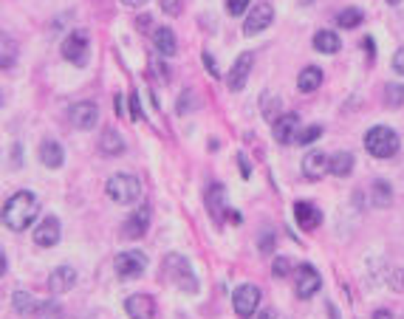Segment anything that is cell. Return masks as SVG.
<instances>
[{
    "label": "cell",
    "instance_id": "obj_1",
    "mask_svg": "<svg viewBox=\"0 0 404 319\" xmlns=\"http://www.w3.org/2000/svg\"><path fill=\"white\" fill-rule=\"evenodd\" d=\"M37 215H40V201H37V195L29 193V190L15 193V195L4 204V226L12 229V232L29 229Z\"/></svg>",
    "mask_w": 404,
    "mask_h": 319
},
{
    "label": "cell",
    "instance_id": "obj_2",
    "mask_svg": "<svg viewBox=\"0 0 404 319\" xmlns=\"http://www.w3.org/2000/svg\"><path fill=\"white\" fill-rule=\"evenodd\" d=\"M365 150L373 158H393L398 152V136L387 124H376L365 133Z\"/></svg>",
    "mask_w": 404,
    "mask_h": 319
},
{
    "label": "cell",
    "instance_id": "obj_3",
    "mask_svg": "<svg viewBox=\"0 0 404 319\" xmlns=\"http://www.w3.org/2000/svg\"><path fill=\"white\" fill-rule=\"evenodd\" d=\"M164 274H167V280H170L175 288H181L184 294H195V291H198V280H195L192 266H189L187 257H181V254H167V257H164Z\"/></svg>",
    "mask_w": 404,
    "mask_h": 319
},
{
    "label": "cell",
    "instance_id": "obj_4",
    "mask_svg": "<svg viewBox=\"0 0 404 319\" xmlns=\"http://www.w3.org/2000/svg\"><path fill=\"white\" fill-rule=\"evenodd\" d=\"M108 198L113 204H133L139 201L141 195V181L136 176H127V173H116L111 181H108Z\"/></svg>",
    "mask_w": 404,
    "mask_h": 319
},
{
    "label": "cell",
    "instance_id": "obj_5",
    "mask_svg": "<svg viewBox=\"0 0 404 319\" xmlns=\"http://www.w3.org/2000/svg\"><path fill=\"white\" fill-rule=\"evenodd\" d=\"M113 268H116L119 280H139L147 271V257L139 249H125L122 254H116Z\"/></svg>",
    "mask_w": 404,
    "mask_h": 319
},
{
    "label": "cell",
    "instance_id": "obj_6",
    "mask_svg": "<svg viewBox=\"0 0 404 319\" xmlns=\"http://www.w3.org/2000/svg\"><path fill=\"white\" fill-rule=\"evenodd\" d=\"M88 48H91V40H88V32H71L65 40H63V57L71 63V65H85L88 63Z\"/></svg>",
    "mask_w": 404,
    "mask_h": 319
},
{
    "label": "cell",
    "instance_id": "obj_7",
    "mask_svg": "<svg viewBox=\"0 0 404 319\" xmlns=\"http://www.w3.org/2000/svg\"><path fill=\"white\" fill-rule=\"evenodd\" d=\"M232 305H235V313H238V316H244V319L255 316V311H258V305H260V288L252 285V282L238 285L235 294H232Z\"/></svg>",
    "mask_w": 404,
    "mask_h": 319
},
{
    "label": "cell",
    "instance_id": "obj_8",
    "mask_svg": "<svg viewBox=\"0 0 404 319\" xmlns=\"http://www.w3.org/2000/svg\"><path fill=\"white\" fill-rule=\"evenodd\" d=\"M320 285H322V277H320V271L314 268V266H300L297 271H294V291H297V297H303V299H308V297H314L317 291H320Z\"/></svg>",
    "mask_w": 404,
    "mask_h": 319
},
{
    "label": "cell",
    "instance_id": "obj_9",
    "mask_svg": "<svg viewBox=\"0 0 404 319\" xmlns=\"http://www.w3.org/2000/svg\"><path fill=\"white\" fill-rule=\"evenodd\" d=\"M272 20H274V9H272V4H258V6L246 15L244 34H246V37H255V34H260L263 29H269V26H272Z\"/></svg>",
    "mask_w": 404,
    "mask_h": 319
},
{
    "label": "cell",
    "instance_id": "obj_10",
    "mask_svg": "<svg viewBox=\"0 0 404 319\" xmlns=\"http://www.w3.org/2000/svg\"><path fill=\"white\" fill-rule=\"evenodd\" d=\"M300 136V116L297 113H280L274 119V141L277 144H297Z\"/></svg>",
    "mask_w": 404,
    "mask_h": 319
},
{
    "label": "cell",
    "instance_id": "obj_11",
    "mask_svg": "<svg viewBox=\"0 0 404 319\" xmlns=\"http://www.w3.org/2000/svg\"><path fill=\"white\" fill-rule=\"evenodd\" d=\"M328 173H331V155L314 150V152H308V155L303 158V176H305L308 181H322Z\"/></svg>",
    "mask_w": 404,
    "mask_h": 319
},
{
    "label": "cell",
    "instance_id": "obj_12",
    "mask_svg": "<svg viewBox=\"0 0 404 319\" xmlns=\"http://www.w3.org/2000/svg\"><path fill=\"white\" fill-rule=\"evenodd\" d=\"M252 65H255V54H252V51L238 54V60H235V65H232V71H229V77H227L229 91H244V85H246V79H249V74H252Z\"/></svg>",
    "mask_w": 404,
    "mask_h": 319
},
{
    "label": "cell",
    "instance_id": "obj_13",
    "mask_svg": "<svg viewBox=\"0 0 404 319\" xmlns=\"http://www.w3.org/2000/svg\"><path fill=\"white\" fill-rule=\"evenodd\" d=\"M68 116H71V124H74V127L91 130V127H96V122H99V108H96V102H77V105H71Z\"/></svg>",
    "mask_w": 404,
    "mask_h": 319
},
{
    "label": "cell",
    "instance_id": "obj_14",
    "mask_svg": "<svg viewBox=\"0 0 404 319\" xmlns=\"http://www.w3.org/2000/svg\"><path fill=\"white\" fill-rule=\"evenodd\" d=\"M125 311L130 319H153L156 316V299L150 294H130L125 299Z\"/></svg>",
    "mask_w": 404,
    "mask_h": 319
},
{
    "label": "cell",
    "instance_id": "obj_15",
    "mask_svg": "<svg viewBox=\"0 0 404 319\" xmlns=\"http://www.w3.org/2000/svg\"><path fill=\"white\" fill-rule=\"evenodd\" d=\"M207 212L215 223H224V218H229V204H227V190L221 184L210 187L207 193Z\"/></svg>",
    "mask_w": 404,
    "mask_h": 319
},
{
    "label": "cell",
    "instance_id": "obj_16",
    "mask_svg": "<svg viewBox=\"0 0 404 319\" xmlns=\"http://www.w3.org/2000/svg\"><path fill=\"white\" fill-rule=\"evenodd\" d=\"M147 226H150V207H139V209L125 221L122 235H125L127 240H139V237L147 235Z\"/></svg>",
    "mask_w": 404,
    "mask_h": 319
},
{
    "label": "cell",
    "instance_id": "obj_17",
    "mask_svg": "<svg viewBox=\"0 0 404 319\" xmlns=\"http://www.w3.org/2000/svg\"><path fill=\"white\" fill-rule=\"evenodd\" d=\"M60 235H63V229H60V221H57V218H46L40 226H34V243H37L40 249L57 246V243H60Z\"/></svg>",
    "mask_w": 404,
    "mask_h": 319
},
{
    "label": "cell",
    "instance_id": "obj_18",
    "mask_svg": "<svg viewBox=\"0 0 404 319\" xmlns=\"http://www.w3.org/2000/svg\"><path fill=\"white\" fill-rule=\"evenodd\" d=\"M294 218H297V226H303V229H317L322 223V212L311 201H297L294 204Z\"/></svg>",
    "mask_w": 404,
    "mask_h": 319
},
{
    "label": "cell",
    "instance_id": "obj_19",
    "mask_svg": "<svg viewBox=\"0 0 404 319\" xmlns=\"http://www.w3.org/2000/svg\"><path fill=\"white\" fill-rule=\"evenodd\" d=\"M40 162H43L49 170H60L63 162H65V150H63V144L54 141V138H46V141L40 144Z\"/></svg>",
    "mask_w": 404,
    "mask_h": 319
},
{
    "label": "cell",
    "instance_id": "obj_20",
    "mask_svg": "<svg viewBox=\"0 0 404 319\" xmlns=\"http://www.w3.org/2000/svg\"><path fill=\"white\" fill-rule=\"evenodd\" d=\"M74 282H77V271H74L71 266H60V268H54L51 277H49V291H51V294H65V291L74 288Z\"/></svg>",
    "mask_w": 404,
    "mask_h": 319
},
{
    "label": "cell",
    "instance_id": "obj_21",
    "mask_svg": "<svg viewBox=\"0 0 404 319\" xmlns=\"http://www.w3.org/2000/svg\"><path fill=\"white\" fill-rule=\"evenodd\" d=\"M153 46H156V51H158L161 57H172V54L178 51V46H175V34L170 32V26L156 29V34H153Z\"/></svg>",
    "mask_w": 404,
    "mask_h": 319
},
{
    "label": "cell",
    "instance_id": "obj_22",
    "mask_svg": "<svg viewBox=\"0 0 404 319\" xmlns=\"http://www.w3.org/2000/svg\"><path fill=\"white\" fill-rule=\"evenodd\" d=\"M314 48H317L320 54H336V51L342 48V40H339V34H336V32L322 29V32H317V34H314Z\"/></svg>",
    "mask_w": 404,
    "mask_h": 319
},
{
    "label": "cell",
    "instance_id": "obj_23",
    "mask_svg": "<svg viewBox=\"0 0 404 319\" xmlns=\"http://www.w3.org/2000/svg\"><path fill=\"white\" fill-rule=\"evenodd\" d=\"M320 85H322V71H320L317 65H305V68L300 71V77H297V88H300L303 93H314Z\"/></svg>",
    "mask_w": 404,
    "mask_h": 319
},
{
    "label": "cell",
    "instance_id": "obj_24",
    "mask_svg": "<svg viewBox=\"0 0 404 319\" xmlns=\"http://www.w3.org/2000/svg\"><path fill=\"white\" fill-rule=\"evenodd\" d=\"M353 173V152H334L331 155V176H339V178H345V176H351Z\"/></svg>",
    "mask_w": 404,
    "mask_h": 319
},
{
    "label": "cell",
    "instance_id": "obj_25",
    "mask_svg": "<svg viewBox=\"0 0 404 319\" xmlns=\"http://www.w3.org/2000/svg\"><path fill=\"white\" fill-rule=\"evenodd\" d=\"M99 147H102V152L105 155H122L125 152V138L116 133V130H105L102 133V138H99Z\"/></svg>",
    "mask_w": 404,
    "mask_h": 319
},
{
    "label": "cell",
    "instance_id": "obj_26",
    "mask_svg": "<svg viewBox=\"0 0 404 319\" xmlns=\"http://www.w3.org/2000/svg\"><path fill=\"white\" fill-rule=\"evenodd\" d=\"M362 20H365V15H362V9H356V6H348V9H342V12L336 15V23H339L342 29H356V26H362Z\"/></svg>",
    "mask_w": 404,
    "mask_h": 319
},
{
    "label": "cell",
    "instance_id": "obj_27",
    "mask_svg": "<svg viewBox=\"0 0 404 319\" xmlns=\"http://www.w3.org/2000/svg\"><path fill=\"white\" fill-rule=\"evenodd\" d=\"M34 319H63V308L57 302H40L34 308Z\"/></svg>",
    "mask_w": 404,
    "mask_h": 319
},
{
    "label": "cell",
    "instance_id": "obj_28",
    "mask_svg": "<svg viewBox=\"0 0 404 319\" xmlns=\"http://www.w3.org/2000/svg\"><path fill=\"white\" fill-rule=\"evenodd\" d=\"M384 105L387 108H401L404 105V85H387L384 88Z\"/></svg>",
    "mask_w": 404,
    "mask_h": 319
},
{
    "label": "cell",
    "instance_id": "obj_29",
    "mask_svg": "<svg viewBox=\"0 0 404 319\" xmlns=\"http://www.w3.org/2000/svg\"><path fill=\"white\" fill-rule=\"evenodd\" d=\"M373 204H379V207L390 204V184L387 181H373Z\"/></svg>",
    "mask_w": 404,
    "mask_h": 319
},
{
    "label": "cell",
    "instance_id": "obj_30",
    "mask_svg": "<svg viewBox=\"0 0 404 319\" xmlns=\"http://www.w3.org/2000/svg\"><path fill=\"white\" fill-rule=\"evenodd\" d=\"M320 136H322V127H320V124H311V127L300 130V136H297V144H314Z\"/></svg>",
    "mask_w": 404,
    "mask_h": 319
},
{
    "label": "cell",
    "instance_id": "obj_31",
    "mask_svg": "<svg viewBox=\"0 0 404 319\" xmlns=\"http://www.w3.org/2000/svg\"><path fill=\"white\" fill-rule=\"evenodd\" d=\"M272 274H274V277H289V274H291V260H289V257H274Z\"/></svg>",
    "mask_w": 404,
    "mask_h": 319
},
{
    "label": "cell",
    "instance_id": "obj_32",
    "mask_svg": "<svg viewBox=\"0 0 404 319\" xmlns=\"http://www.w3.org/2000/svg\"><path fill=\"white\" fill-rule=\"evenodd\" d=\"M15 308H18L20 313H34V308H37V305L29 299V294H26V291H20V294L15 297Z\"/></svg>",
    "mask_w": 404,
    "mask_h": 319
},
{
    "label": "cell",
    "instance_id": "obj_33",
    "mask_svg": "<svg viewBox=\"0 0 404 319\" xmlns=\"http://www.w3.org/2000/svg\"><path fill=\"white\" fill-rule=\"evenodd\" d=\"M4 71H9L12 68V63H15V43H9V37H4Z\"/></svg>",
    "mask_w": 404,
    "mask_h": 319
},
{
    "label": "cell",
    "instance_id": "obj_34",
    "mask_svg": "<svg viewBox=\"0 0 404 319\" xmlns=\"http://www.w3.org/2000/svg\"><path fill=\"white\" fill-rule=\"evenodd\" d=\"M189 105H195V93L187 88V91L181 93V99H178V108H175V110H178L181 116H187V113H189Z\"/></svg>",
    "mask_w": 404,
    "mask_h": 319
},
{
    "label": "cell",
    "instance_id": "obj_35",
    "mask_svg": "<svg viewBox=\"0 0 404 319\" xmlns=\"http://www.w3.org/2000/svg\"><path fill=\"white\" fill-rule=\"evenodd\" d=\"M246 6H249V0H227V12L232 18H241L246 12Z\"/></svg>",
    "mask_w": 404,
    "mask_h": 319
},
{
    "label": "cell",
    "instance_id": "obj_36",
    "mask_svg": "<svg viewBox=\"0 0 404 319\" xmlns=\"http://www.w3.org/2000/svg\"><path fill=\"white\" fill-rule=\"evenodd\" d=\"M161 9H164L170 18H178V15H181V0H161Z\"/></svg>",
    "mask_w": 404,
    "mask_h": 319
},
{
    "label": "cell",
    "instance_id": "obj_37",
    "mask_svg": "<svg viewBox=\"0 0 404 319\" xmlns=\"http://www.w3.org/2000/svg\"><path fill=\"white\" fill-rule=\"evenodd\" d=\"M258 246H260V252H263V254H269V252L274 249V235H272V232H266V235L258 240Z\"/></svg>",
    "mask_w": 404,
    "mask_h": 319
},
{
    "label": "cell",
    "instance_id": "obj_38",
    "mask_svg": "<svg viewBox=\"0 0 404 319\" xmlns=\"http://www.w3.org/2000/svg\"><path fill=\"white\" fill-rule=\"evenodd\" d=\"M393 71L404 77V46H401V48H398V51L393 54Z\"/></svg>",
    "mask_w": 404,
    "mask_h": 319
},
{
    "label": "cell",
    "instance_id": "obj_39",
    "mask_svg": "<svg viewBox=\"0 0 404 319\" xmlns=\"http://www.w3.org/2000/svg\"><path fill=\"white\" fill-rule=\"evenodd\" d=\"M130 119H133V122L141 119V108H139V96H136V93H130Z\"/></svg>",
    "mask_w": 404,
    "mask_h": 319
},
{
    "label": "cell",
    "instance_id": "obj_40",
    "mask_svg": "<svg viewBox=\"0 0 404 319\" xmlns=\"http://www.w3.org/2000/svg\"><path fill=\"white\" fill-rule=\"evenodd\" d=\"M204 65H207V71H210L213 77H218V63L213 60V54H204Z\"/></svg>",
    "mask_w": 404,
    "mask_h": 319
},
{
    "label": "cell",
    "instance_id": "obj_41",
    "mask_svg": "<svg viewBox=\"0 0 404 319\" xmlns=\"http://www.w3.org/2000/svg\"><path fill=\"white\" fill-rule=\"evenodd\" d=\"M362 46H365L367 57H376V43H373V37H365V40H362Z\"/></svg>",
    "mask_w": 404,
    "mask_h": 319
},
{
    "label": "cell",
    "instance_id": "obj_42",
    "mask_svg": "<svg viewBox=\"0 0 404 319\" xmlns=\"http://www.w3.org/2000/svg\"><path fill=\"white\" fill-rule=\"evenodd\" d=\"M122 4H125L127 9H141V6L147 4V0H122Z\"/></svg>",
    "mask_w": 404,
    "mask_h": 319
},
{
    "label": "cell",
    "instance_id": "obj_43",
    "mask_svg": "<svg viewBox=\"0 0 404 319\" xmlns=\"http://www.w3.org/2000/svg\"><path fill=\"white\" fill-rule=\"evenodd\" d=\"M136 23H139V29H141V32H144V29H150V23H153V20H150V15H147V18H144V15H141V18H139V20H136Z\"/></svg>",
    "mask_w": 404,
    "mask_h": 319
},
{
    "label": "cell",
    "instance_id": "obj_44",
    "mask_svg": "<svg viewBox=\"0 0 404 319\" xmlns=\"http://www.w3.org/2000/svg\"><path fill=\"white\" fill-rule=\"evenodd\" d=\"M153 68H156V74H158V77H161V79H167V77H170V74H167V71H164V65H161V63H158V60H156V63H153Z\"/></svg>",
    "mask_w": 404,
    "mask_h": 319
},
{
    "label": "cell",
    "instance_id": "obj_45",
    "mask_svg": "<svg viewBox=\"0 0 404 319\" xmlns=\"http://www.w3.org/2000/svg\"><path fill=\"white\" fill-rule=\"evenodd\" d=\"M238 162H241V170H244V178H249V164H246V155H238Z\"/></svg>",
    "mask_w": 404,
    "mask_h": 319
},
{
    "label": "cell",
    "instance_id": "obj_46",
    "mask_svg": "<svg viewBox=\"0 0 404 319\" xmlns=\"http://www.w3.org/2000/svg\"><path fill=\"white\" fill-rule=\"evenodd\" d=\"M373 319H393V313H390V311H376Z\"/></svg>",
    "mask_w": 404,
    "mask_h": 319
},
{
    "label": "cell",
    "instance_id": "obj_47",
    "mask_svg": "<svg viewBox=\"0 0 404 319\" xmlns=\"http://www.w3.org/2000/svg\"><path fill=\"white\" fill-rule=\"evenodd\" d=\"M116 113L125 116V105H122V96H116Z\"/></svg>",
    "mask_w": 404,
    "mask_h": 319
},
{
    "label": "cell",
    "instance_id": "obj_48",
    "mask_svg": "<svg viewBox=\"0 0 404 319\" xmlns=\"http://www.w3.org/2000/svg\"><path fill=\"white\" fill-rule=\"evenodd\" d=\"M260 319H274V313H272V311H263V313H260Z\"/></svg>",
    "mask_w": 404,
    "mask_h": 319
},
{
    "label": "cell",
    "instance_id": "obj_49",
    "mask_svg": "<svg viewBox=\"0 0 404 319\" xmlns=\"http://www.w3.org/2000/svg\"><path fill=\"white\" fill-rule=\"evenodd\" d=\"M328 311H331V319H339V313H336V308H334V305H331Z\"/></svg>",
    "mask_w": 404,
    "mask_h": 319
},
{
    "label": "cell",
    "instance_id": "obj_50",
    "mask_svg": "<svg viewBox=\"0 0 404 319\" xmlns=\"http://www.w3.org/2000/svg\"><path fill=\"white\" fill-rule=\"evenodd\" d=\"M387 4H390V6H398V4H401V0H387Z\"/></svg>",
    "mask_w": 404,
    "mask_h": 319
},
{
    "label": "cell",
    "instance_id": "obj_51",
    "mask_svg": "<svg viewBox=\"0 0 404 319\" xmlns=\"http://www.w3.org/2000/svg\"><path fill=\"white\" fill-rule=\"evenodd\" d=\"M303 4H314V0H303Z\"/></svg>",
    "mask_w": 404,
    "mask_h": 319
}]
</instances>
